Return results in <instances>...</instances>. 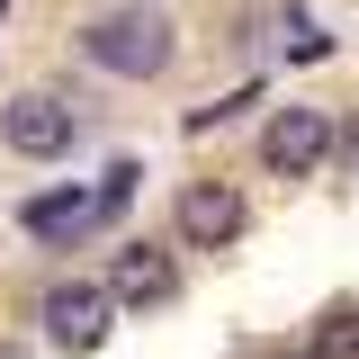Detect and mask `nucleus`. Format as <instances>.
<instances>
[{
	"label": "nucleus",
	"mask_w": 359,
	"mask_h": 359,
	"mask_svg": "<svg viewBox=\"0 0 359 359\" xmlns=\"http://www.w3.org/2000/svg\"><path fill=\"white\" fill-rule=\"evenodd\" d=\"M243 224H252V207H243V189H233V180H189V189H180V233H189L198 252L233 243Z\"/></svg>",
	"instance_id": "obj_5"
},
{
	"label": "nucleus",
	"mask_w": 359,
	"mask_h": 359,
	"mask_svg": "<svg viewBox=\"0 0 359 359\" xmlns=\"http://www.w3.org/2000/svg\"><path fill=\"white\" fill-rule=\"evenodd\" d=\"M306 359H359V306H332V314H323Z\"/></svg>",
	"instance_id": "obj_8"
},
{
	"label": "nucleus",
	"mask_w": 359,
	"mask_h": 359,
	"mask_svg": "<svg viewBox=\"0 0 359 359\" xmlns=\"http://www.w3.org/2000/svg\"><path fill=\"white\" fill-rule=\"evenodd\" d=\"M0 18H9V0H0Z\"/></svg>",
	"instance_id": "obj_13"
},
{
	"label": "nucleus",
	"mask_w": 359,
	"mask_h": 359,
	"mask_svg": "<svg viewBox=\"0 0 359 359\" xmlns=\"http://www.w3.org/2000/svg\"><path fill=\"white\" fill-rule=\"evenodd\" d=\"M278 45H287V54H297V63H314V54H332V36H323V27H314L306 9H287V18H278Z\"/></svg>",
	"instance_id": "obj_9"
},
{
	"label": "nucleus",
	"mask_w": 359,
	"mask_h": 359,
	"mask_svg": "<svg viewBox=\"0 0 359 359\" xmlns=\"http://www.w3.org/2000/svg\"><path fill=\"white\" fill-rule=\"evenodd\" d=\"M135 180H144L135 162H108V180H99V224H108V216H117V207L135 198Z\"/></svg>",
	"instance_id": "obj_10"
},
{
	"label": "nucleus",
	"mask_w": 359,
	"mask_h": 359,
	"mask_svg": "<svg viewBox=\"0 0 359 359\" xmlns=\"http://www.w3.org/2000/svg\"><path fill=\"white\" fill-rule=\"evenodd\" d=\"M108 323H117V297H108V287H90V278L45 287V341H54V351H99Z\"/></svg>",
	"instance_id": "obj_2"
},
{
	"label": "nucleus",
	"mask_w": 359,
	"mask_h": 359,
	"mask_svg": "<svg viewBox=\"0 0 359 359\" xmlns=\"http://www.w3.org/2000/svg\"><path fill=\"white\" fill-rule=\"evenodd\" d=\"M18 224H27L36 243H81L90 224H99V198H90V189H45V198L18 207Z\"/></svg>",
	"instance_id": "obj_7"
},
{
	"label": "nucleus",
	"mask_w": 359,
	"mask_h": 359,
	"mask_svg": "<svg viewBox=\"0 0 359 359\" xmlns=\"http://www.w3.org/2000/svg\"><path fill=\"white\" fill-rule=\"evenodd\" d=\"M323 153H332V117H323V108H278L269 135H261V162H269L278 180H314V171H323Z\"/></svg>",
	"instance_id": "obj_3"
},
{
	"label": "nucleus",
	"mask_w": 359,
	"mask_h": 359,
	"mask_svg": "<svg viewBox=\"0 0 359 359\" xmlns=\"http://www.w3.org/2000/svg\"><path fill=\"white\" fill-rule=\"evenodd\" d=\"M269 359H306V351H269Z\"/></svg>",
	"instance_id": "obj_12"
},
{
	"label": "nucleus",
	"mask_w": 359,
	"mask_h": 359,
	"mask_svg": "<svg viewBox=\"0 0 359 359\" xmlns=\"http://www.w3.org/2000/svg\"><path fill=\"white\" fill-rule=\"evenodd\" d=\"M0 144H9V153H27V162H54V153H72V108H63V99H45V90H27V99H9V108H0Z\"/></svg>",
	"instance_id": "obj_4"
},
{
	"label": "nucleus",
	"mask_w": 359,
	"mask_h": 359,
	"mask_svg": "<svg viewBox=\"0 0 359 359\" xmlns=\"http://www.w3.org/2000/svg\"><path fill=\"white\" fill-rule=\"evenodd\" d=\"M81 54L99 72H117V81H153V72L171 63V27H162L153 9H108V18L81 27Z\"/></svg>",
	"instance_id": "obj_1"
},
{
	"label": "nucleus",
	"mask_w": 359,
	"mask_h": 359,
	"mask_svg": "<svg viewBox=\"0 0 359 359\" xmlns=\"http://www.w3.org/2000/svg\"><path fill=\"white\" fill-rule=\"evenodd\" d=\"M0 359H27V351H18V341H0Z\"/></svg>",
	"instance_id": "obj_11"
},
{
	"label": "nucleus",
	"mask_w": 359,
	"mask_h": 359,
	"mask_svg": "<svg viewBox=\"0 0 359 359\" xmlns=\"http://www.w3.org/2000/svg\"><path fill=\"white\" fill-rule=\"evenodd\" d=\"M108 297H117V306H171V297H180L171 252H153V243L117 252V269H108Z\"/></svg>",
	"instance_id": "obj_6"
}]
</instances>
